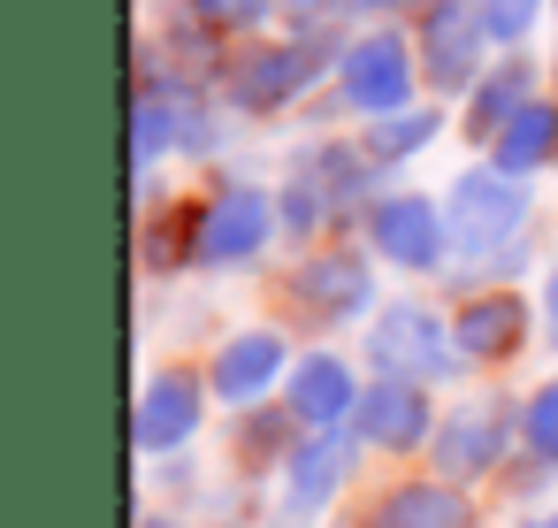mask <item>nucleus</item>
<instances>
[{
    "label": "nucleus",
    "instance_id": "1",
    "mask_svg": "<svg viewBox=\"0 0 558 528\" xmlns=\"http://www.w3.org/2000/svg\"><path fill=\"white\" fill-rule=\"evenodd\" d=\"M337 93H344V108H360L367 123L405 116V108H413V55H405V39H398V32L352 39V47L337 55Z\"/></svg>",
    "mask_w": 558,
    "mask_h": 528
},
{
    "label": "nucleus",
    "instance_id": "2",
    "mask_svg": "<svg viewBox=\"0 0 558 528\" xmlns=\"http://www.w3.org/2000/svg\"><path fill=\"white\" fill-rule=\"evenodd\" d=\"M520 215H527V192H520V177H505L497 161L489 169H466L459 184H451V200H444V223H451V238H459V253H489V245H505L512 230H520Z\"/></svg>",
    "mask_w": 558,
    "mask_h": 528
},
{
    "label": "nucleus",
    "instance_id": "3",
    "mask_svg": "<svg viewBox=\"0 0 558 528\" xmlns=\"http://www.w3.org/2000/svg\"><path fill=\"white\" fill-rule=\"evenodd\" d=\"M367 360H375L390 383H436V375H451L466 352L444 345V322H436L428 307H390V314L375 322V337H367Z\"/></svg>",
    "mask_w": 558,
    "mask_h": 528
},
{
    "label": "nucleus",
    "instance_id": "4",
    "mask_svg": "<svg viewBox=\"0 0 558 528\" xmlns=\"http://www.w3.org/2000/svg\"><path fill=\"white\" fill-rule=\"evenodd\" d=\"M489 55V24H482V0H428L421 16V62H428V85L436 93H459V85H482Z\"/></svg>",
    "mask_w": 558,
    "mask_h": 528
},
{
    "label": "nucleus",
    "instance_id": "5",
    "mask_svg": "<svg viewBox=\"0 0 558 528\" xmlns=\"http://www.w3.org/2000/svg\"><path fill=\"white\" fill-rule=\"evenodd\" d=\"M268 230H276V207H268V192L238 184V192H222V200H207V207L192 215V261H207V268L253 261V253L268 245Z\"/></svg>",
    "mask_w": 558,
    "mask_h": 528
},
{
    "label": "nucleus",
    "instance_id": "6",
    "mask_svg": "<svg viewBox=\"0 0 558 528\" xmlns=\"http://www.w3.org/2000/svg\"><path fill=\"white\" fill-rule=\"evenodd\" d=\"M505 436H512V413H505L497 398H466V406H451V413L436 421L428 459H436L444 482H466V475H489V467L505 459Z\"/></svg>",
    "mask_w": 558,
    "mask_h": 528
},
{
    "label": "nucleus",
    "instance_id": "7",
    "mask_svg": "<svg viewBox=\"0 0 558 528\" xmlns=\"http://www.w3.org/2000/svg\"><path fill=\"white\" fill-rule=\"evenodd\" d=\"M444 230H451L444 207H428V200H413V192L367 207V238H375V253L398 261V268H436V261H444Z\"/></svg>",
    "mask_w": 558,
    "mask_h": 528
},
{
    "label": "nucleus",
    "instance_id": "8",
    "mask_svg": "<svg viewBox=\"0 0 558 528\" xmlns=\"http://www.w3.org/2000/svg\"><path fill=\"white\" fill-rule=\"evenodd\" d=\"M192 429H199V375H184V368L146 375L131 444H138V452H177V444H192Z\"/></svg>",
    "mask_w": 558,
    "mask_h": 528
},
{
    "label": "nucleus",
    "instance_id": "9",
    "mask_svg": "<svg viewBox=\"0 0 558 528\" xmlns=\"http://www.w3.org/2000/svg\"><path fill=\"white\" fill-rule=\"evenodd\" d=\"M352 429H360V444H383V452L428 444V436H436V421H428V383H390V375H383L375 391H360Z\"/></svg>",
    "mask_w": 558,
    "mask_h": 528
},
{
    "label": "nucleus",
    "instance_id": "10",
    "mask_svg": "<svg viewBox=\"0 0 558 528\" xmlns=\"http://www.w3.org/2000/svg\"><path fill=\"white\" fill-rule=\"evenodd\" d=\"M314 70H322V47H314V39H291V47H253L230 85H238L245 108H283L291 93L314 85Z\"/></svg>",
    "mask_w": 558,
    "mask_h": 528
},
{
    "label": "nucleus",
    "instance_id": "11",
    "mask_svg": "<svg viewBox=\"0 0 558 528\" xmlns=\"http://www.w3.org/2000/svg\"><path fill=\"white\" fill-rule=\"evenodd\" d=\"M276 375H283V337H276V329H245V337H230V345L215 352L207 391H215L222 406H253V398H268Z\"/></svg>",
    "mask_w": 558,
    "mask_h": 528
},
{
    "label": "nucleus",
    "instance_id": "12",
    "mask_svg": "<svg viewBox=\"0 0 558 528\" xmlns=\"http://www.w3.org/2000/svg\"><path fill=\"white\" fill-rule=\"evenodd\" d=\"M283 406H291L299 429H337L344 413H360V383H352V368L337 352H306L291 368V398Z\"/></svg>",
    "mask_w": 558,
    "mask_h": 528
},
{
    "label": "nucleus",
    "instance_id": "13",
    "mask_svg": "<svg viewBox=\"0 0 558 528\" xmlns=\"http://www.w3.org/2000/svg\"><path fill=\"white\" fill-rule=\"evenodd\" d=\"M299 307L306 314H322V322H352V314H367V299H375V276H367V261H352V253H322V261H306L299 268Z\"/></svg>",
    "mask_w": 558,
    "mask_h": 528
},
{
    "label": "nucleus",
    "instance_id": "14",
    "mask_svg": "<svg viewBox=\"0 0 558 528\" xmlns=\"http://www.w3.org/2000/svg\"><path fill=\"white\" fill-rule=\"evenodd\" d=\"M459 352L466 360H505V352H520L527 345V299L520 291H489V299H466V314H459Z\"/></svg>",
    "mask_w": 558,
    "mask_h": 528
},
{
    "label": "nucleus",
    "instance_id": "15",
    "mask_svg": "<svg viewBox=\"0 0 558 528\" xmlns=\"http://www.w3.org/2000/svg\"><path fill=\"white\" fill-rule=\"evenodd\" d=\"M367 528H466V497L451 482H398L375 497Z\"/></svg>",
    "mask_w": 558,
    "mask_h": 528
},
{
    "label": "nucleus",
    "instance_id": "16",
    "mask_svg": "<svg viewBox=\"0 0 558 528\" xmlns=\"http://www.w3.org/2000/svg\"><path fill=\"white\" fill-rule=\"evenodd\" d=\"M344 467H352V444H344V436L299 444V452H291V475H283V513H322L329 490L344 482Z\"/></svg>",
    "mask_w": 558,
    "mask_h": 528
},
{
    "label": "nucleus",
    "instance_id": "17",
    "mask_svg": "<svg viewBox=\"0 0 558 528\" xmlns=\"http://www.w3.org/2000/svg\"><path fill=\"white\" fill-rule=\"evenodd\" d=\"M497 169L505 177H527V169H543V161H558V108L550 100H527L505 131H497Z\"/></svg>",
    "mask_w": 558,
    "mask_h": 528
},
{
    "label": "nucleus",
    "instance_id": "18",
    "mask_svg": "<svg viewBox=\"0 0 558 528\" xmlns=\"http://www.w3.org/2000/svg\"><path fill=\"white\" fill-rule=\"evenodd\" d=\"M520 108H527V70L512 62V70H497V77L474 85V100H466V131H474L482 146H497V131H505Z\"/></svg>",
    "mask_w": 558,
    "mask_h": 528
},
{
    "label": "nucleus",
    "instance_id": "19",
    "mask_svg": "<svg viewBox=\"0 0 558 528\" xmlns=\"http://www.w3.org/2000/svg\"><path fill=\"white\" fill-rule=\"evenodd\" d=\"M436 131H444V116H436V108H405V116L367 123V146H360V154H367V161H413Z\"/></svg>",
    "mask_w": 558,
    "mask_h": 528
},
{
    "label": "nucleus",
    "instance_id": "20",
    "mask_svg": "<svg viewBox=\"0 0 558 528\" xmlns=\"http://www.w3.org/2000/svg\"><path fill=\"white\" fill-rule=\"evenodd\" d=\"M276 0H192V24L199 32H253Z\"/></svg>",
    "mask_w": 558,
    "mask_h": 528
},
{
    "label": "nucleus",
    "instance_id": "21",
    "mask_svg": "<svg viewBox=\"0 0 558 528\" xmlns=\"http://www.w3.org/2000/svg\"><path fill=\"white\" fill-rule=\"evenodd\" d=\"M535 9H543V0H482V24H489L497 47H520L535 32Z\"/></svg>",
    "mask_w": 558,
    "mask_h": 528
},
{
    "label": "nucleus",
    "instance_id": "22",
    "mask_svg": "<svg viewBox=\"0 0 558 528\" xmlns=\"http://www.w3.org/2000/svg\"><path fill=\"white\" fill-rule=\"evenodd\" d=\"M520 429H527V444L558 467V383H543L535 398H527V413H520Z\"/></svg>",
    "mask_w": 558,
    "mask_h": 528
},
{
    "label": "nucleus",
    "instance_id": "23",
    "mask_svg": "<svg viewBox=\"0 0 558 528\" xmlns=\"http://www.w3.org/2000/svg\"><path fill=\"white\" fill-rule=\"evenodd\" d=\"M543 314H550V345H558V268H550V291H543Z\"/></svg>",
    "mask_w": 558,
    "mask_h": 528
},
{
    "label": "nucleus",
    "instance_id": "24",
    "mask_svg": "<svg viewBox=\"0 0 558 528\" xmlns=\"http://www.w3.org/2000/svg\"><path fill=\"white\" fill-rule=\"evenodd\" d=\"M322 9H329V0H291V16H299V32H306V24H314Z\"/></svg>",
    "mask_w": 558,
    "mask_h": 528
},
{
    "label": "nucleus",
    "instance_id": "25",
    "mask_svg": "<svg viewBox=\"0 0 558 528\" xmlns=\"http://www.w3.org/2000/svg\"><path fill=\"white\" fill-rule=\"evenodd\" d=\"M520 528H558V505H550V513H535V520H520Z\"/></svg>",
    "mask_w": 558,
    "mask_h": 528
},
{
    "label": "nucleus",
    "instance_id": "26",
    "mask_svg": "<svg viewBox=\"0 0 558 528\" xmlns=\"http://www.w3.org/2000/svg\"><path fill=\"white\" fill-rule=\"evenodd\" d=\"M352 9H405V0H352Z\"/></svg>",
    "mask_w": 558,
    "mask_h": 528
},
{
    "label": "nucleus",
    "instance_id": "27",
    "mask_svg": "<svg viewBox=\"0 0 558 528\" xmlns=\"http://www.w3.org/2000/svg\"><path fill=\"white\" fill-rule=\"evenodd\" d=\"M138 528H177V520H138Z\"/></svg>",
    "mask_w": 558,
    "mask_h": 528
}]
</instances>
